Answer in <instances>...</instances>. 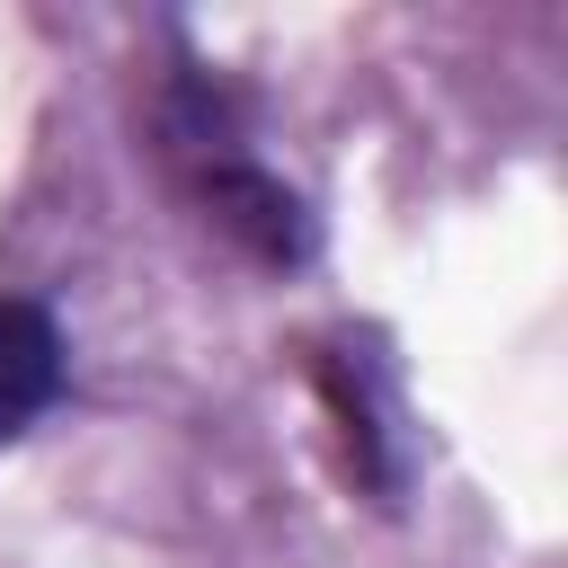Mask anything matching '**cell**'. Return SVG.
<instances>
[{
    "instance_id": "obj_1",
    "label": "cell",
    "mask_w": 568,
    "mask_h": 568,
    "mask_svg": "<svg viewBox=\"0 0 568 568\" xmlns=\"http://www.w3.org/2000/svg\"><path fill=\"white\" fill-rule=\"evenodd\" d=\"M169 142H178V160L195 169V195L213 204V222H222V231H240L266 266L311 257V213H302V195L248 160V142H240V124H231L222 89L178 80V89H169Z\"/></svg>"
},
{
    "instance_id": "obj_2",
    "label": "cell",
    "mask_w": 568,
    "mask_h": 568,
    "mask_svg": "<svg viewBox=\"0 0 568 568\" xmlns=\"http://www.w3.org/2000/svg\"><path fill=\"white\" fill-rule=\"evenodd\" d=\"M71 382V355H62V328L53 311L36 302H0V444H18Z\"/></svg>"
}]
</instances>
